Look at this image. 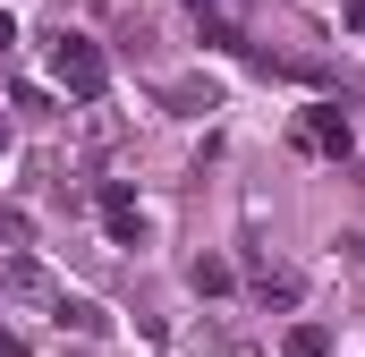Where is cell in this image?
<instances>
[{"label": "cell", "instance_id": "277c9868", "mask_svg": "<svg viewBox=\"0 0 365 357\" xmlns=\"http://www.w3.org/2000/svg\"><path fill=\"white\" fill-rule=\"evenodd\" d=\"M102 221H110V238H136V230H145V213H136L128 187H102Z\"/></svg>", "mask_w": 365, "mask_h": 357}, {"label": "cell", "instance_id": "3957f363", "mask_svg": "<svg viewBox=\"0 0 365 357\" xmlns=\"http://www.w3.org/2000/svg\"><path fill=\"white\" fill-rule=\"evenodd\" d=\"M297 145H306V154H349V111H331V102H323V111H306Z\"/></svg>", "mask_w": 365, "mask_h": 357}, {"label": "cell", "instance_id": "9c48e42d", "mask_svg": "<svg viewBox=\"0 0 365 357\" xmlns=\"http://www.w3.org/2000/svg\"><path fill=\"white\" fill-rule=\"evenodd\" d=\"M0 154H9V119H0Z\"/></svg>", "mask_w": 365, "mask_h": 357}, {"label": "cell", "instance_id": "30bf717a", "mask_svg": "<svg viewBox=\"0 0 365 357\" xmlns=\"http://www.w3.org/2000/svg\"><path fill=\"white\" fill-rule=\"evenodd\" d=\"M0 43H9V17H0Z\"/></svg>", "mask_w": 365, "mask_h": 357}, {"label": "cell", "instance_id": "7a4b0ae2", "mask_svg": "<svg viewBox=\"0 0 365 357\" xmlns=\"http://www.w3.org/2000/svg\"><path fill=\"white\" fill-rule=\"evenodd\" d=\"M255 298H264V306H297V298H306V272H297V264H272V256H255Z\"/></svg>", "mask_w": 365, "mask_h": 357}, {"label": "cell", "instance_id": "6da1fadb", "mask_svg": "<svg viewBox=\"0 0 365 357\" xmlns=\"http://www.w3.org/2000/svg\"><path fill=\"white\" fill-rule=\"evenodd\" d=\"M51 77H60V94H77V102H102V86H110V60L93 51L86 34H60V43H51Z\"/></svg>", "mask_w": 365, "mask_h": 357}, {"label": "cell", "instance_id": "52a82bcc", "mask_svg": "<svg viewBox=\"0 0 365 357\" xmlns=\"http://www.w3.org/2000/svg\"><path fill=\"white\" fill-rule=\"evenodd\" d=\"M212 102H221V94L204 86V77H179V86H170V111H212Z\"/></svg>", "mask_w": 365, "mask_h": 357}, {"label": "cell", "instance_id": "5b68a950", "mask_svg": "<svg viewBox=\"0 0 365 357\" xmlns=\"http://www.w3.org/2000/svg\"><path fill=\"white\" fill-rule=\"evenodd\" d=\"M51 315H60V332H110V315H102V306H93V298H60V306H51Z\"/></svg>", "mask_w": 365, "mask_h": 357}, {"label": "cell", "instance_id": "ba28073f", "mask_svg": "<svg viewBox=\"0 0 365 357\" xmlns=\"http://www.w3.org/2000/svg\"><path fill=\"white\" fill-rule=\"evenodd\" d=\"M195 289H204V298H212V289H230V264H221V256H195Z\"/></svg>", "mask_w": 365, "mask_h": 357}, {"label": "cell", "instance_id": "8992f818", "mask_svg": "<svg viewBox=\"0 0 365 357\" xmlns=\"http://www.w3.org/2000/svg\"><path fill=\"white\" fill-rule=\"evenodd\" d=\"M280 349H289V357H323V349H331V332H323V323H289Z\"/></svg>", "mask_w": 365, "mask_h": 357}]
</instances>
